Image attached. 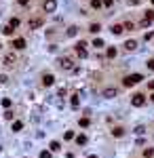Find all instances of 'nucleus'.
Masks as SVG:
<instances>
[{
    "instance_id": "f257e3e1",
    "label": "nucleus",
    "mask_w": 154,
    "mask_h": 158,
    "mask_svg": "<svg viewBox=\"0 0 154 158\" xmlns=\"http://www.w3.org/2000/svg\"><path fill=\"white\" fill-rule=\"evenodd\" d=\"M141 80H144V76H141V74H131V76H127V78L123 80V84L125 86H133L137 82H141Z\"/></svg>"
},
{
    "instance_id": "f03ea898",
    "label": "nucleus",
    "mask_w": 154,
    "mask_h": 158,
    "mask_svg": "<svg viewBox=\"0 0 154 158\" xmlns=\"http://www.w3.org/2000/svg\"><path fill=\"white\" fill-rule=\"evenodd\" d=\"M57 65H59L61 70H76V68H74V61L70 57H59V59H57Z\"/></svg>"
},
{
    "instance_id": "7ed1b4c3",
    "label": "nucleus",
    "mask_w": 154,
    "mask_h": 158,
    "mask_svg": "<svg viewBox=\"0 0 154 158\" xmlns=\"http://www.w3.org/2000/svg\"><path fill=\"white\" fill-rule=\"evenodd\" d=\"M42 9H44V13H55V9H57V0H44Z\"/></svg>"
},
{
    "instance_id": "20e7f679",
    "label": "nucleus",
    "mask_w": 154,
    "mask_h": 158,
    "mask_svg": "<svg viewBox=\"0 0 154 158\" xmlns=\"http://www.w3.org/2000/svg\"><path fill=\"white\" fill-rule=\"evenodd\" d=\"M76 55L80 57V59H84V57H87V42H84V40L76 44Z\"/></svg>"
},
{
    "instance_id": "39448f33",
    "label": "nucleus",
    "mask_w": 154,
    "mask_h": 158,
    "mask_svg": "<svg viewBox=\"0 0 154 158\" xmlns=\"http://www.w3.org/2000/svg\"><path fill=\"white\" fill-rule=\"evenodd\" d=\"M131 103H133L135 108H141L146 103V99H144V95H141V93H135L133 97H131Z\"/></svg>"
},
{
    "instance_id": "423d86ee",
    "label": "nucleus",
    "mask_w": 154,
    "mask_h": 158,
    "mask_svg": "<svg viewBox=\"0 0 154 158\" xmlns=\"http://www.w3.org/2000/svg\"><path fill=\"white\" fill-rule=\"evenodd\" d=\"M116 95H118V91H116V89H104V91H102V97H104V99H114Z\"/></svg>"
},
{
    "instance_id": "0eeeda50",
    "label": "nucleus",
    "mask_w": 154,
    "mask_h": 158,
    "mask_svg": "<svg viewBox=\"0 0 154 158\" xmlns=\"http://www.w3.org/2000/svg\"><path fill=\"white\" fill-rule=\"evenodd\" d=\"M42 84H44V86H53V84H55V76H53V74H44V76H42Z\"/></svg>"
},
{
    "instance_id": "6e6552de",
    "label": "nucleus",
    "mask_w": 154,
    "mask_h": 158,
    "mask_svg": "<svg viewBox=\"0 0 154 158\" xmlns=\"http://www.w3.org/2000/svg\"><path fill=\"white\" fill-rule=\"evenodd\" d=\"M125 32V25H120V23H114L112 25V34H116V36H120Z\"/></svg>"
},
{
    "instance_id": "1a4fd4ad",
    "label": "nucleus",
    "mask_w": 154,
    "mask_h": 158,
    "mask_svg": "<svg viewBox=\"0 0 154 158\" xmlns=\"http://www.w3.org/2000/svg\"><path fill=\"white\" fill-rule=\"evenodd\" d=\"M13 46L21 51V48H25V40H23V38H15V40H13Z\"/></svg>"
},
{
    "instance_id": "9d476101",
    "label": "nucleus",
    "mask_w": 154,
    "mask_h": 158,
    "mask_svg": "<svg viewBox=\"0 0 154 158\" xmlns=\"http://www.w3.org/2000/svg\"><path fill=\"white\" fill-rule=\"evenodd\" d=\"M4 65H15V55H13V53L4 55Z\"/></svg>"
},
{
    "instance_id": "9b49d317",
    "label": "nucleus",
    "mask_w": 154,
    "mask_h": 158,
    "mask_svg": "<svg viewBox=\"0 0 154 158\" xmlns=\"http://www.w3.org/2000/svg\"><path fill=\"white\" fill-rule=\"evenodd\" d=\"M40 25H42V19H32L30 21V30H38Z\"/></svg>"
},
{
    "instance_id": "f8f14e48",
    "label": "nucleus",
    "mask_w": 154,
    "mask_h": 158,
    "mask_svg": "<svg viewBox=\"0 0 154 158\" xmlns=\"http://www.w3.org/2000/svg\"><path fill=\"white\" fill-rule=\"evenodd\" d=\"M70 106L74 108V110H76V108L80 106V99H78V95H72V97H70Z\"/></svg>"
},
{
    "instance_id": "ddd939ff",
    "label": "nucleus",
    "mask_w": 154,
    "mask_h": 158,
    "mask_svg": "<svg viewBox=\"0 0 154 158\" xmlns=\"http://www.w3.org/2000/svg\"><path fill=\"white\" fill-rule=\"evenodd\" d=\"M66 34H68V38H74V36L78 34V28H76V25H70V28H68V32H66Z\"/></svg>"
},
{
    "instance_id": "4468645a",
    "label": "nucleus",
    "mask_w": 154,
    "mask_h": 158,
    "mask_svg": "<svg viewBox=\"0 0 154 158\" xmlns=\"http://www.w3.org/2000/svg\"><path fill=\"white\" fill-rule=\"evenodd\" d=\"M135 46H137V42H135V40H127V42H125V48H127V51H133Z\"/></svg>"
},
{
    "instance_id": "2eb2a0df",
    "label": "nucleus",
    "mask_w": 154,
    "mask_h": 158,
    "mask_svg": "<svg viewBox=\"0 0 154 158\" xmlns=\"http://www.w3.org/2000/svg\"><path fill=\"white\" fill-rule=\"evenodd\" d=\"M78 124H80V127H82V129H87V127H89V124H91V120H89V118H87V116H82V118H80V120H78Z\"/></svg>"
},
{
    "instance_id": "dca6fc26",
    "label": "nucleus",
    "mask_w": 154,
    "mask_h": 158,
    "mask_svg": "<svg viewBox=\"0 0 154 158\" xmlns=\"http://www.w3.org/2000/svg\"><path fill=\"white\" fill-rule=\"evenodd\" d=\"M106 55H108V59H114L116 57V46H110L108 51H106Z\"/></svg>"
},
{
    "instance_id": "f3484780",
    "label": "nucleus",
    "mask_w": 154,
    "mask_h": 158,
    "mask_svg": "<svg viewBox=\"0 0 154 158\" xmlns=\"http://www.w3.org/2000/svg\"><path fill=\"white\" fill-rule=\"evenodd\" d=\"M123 133H125V131L120 129V127H114V129H112V135H114V137H123Z\"/></svg>"
},
{
    "instance_id": "a211bd4d",
    "label": "nucleus",
    "mask_w": 154,
    "mask_h": 158,
    "mask_svg": "<svg viewBox=\"0 0 154 158\" xmlns=\"http://www.w3.org/2000/svg\"><path fill=\"white\" fill-rule=\"evenodd\" d=\"M21 129H23V122H21V120H15V122H13V131L17 133V131H21Z\"/></svg>"
},
{
    "instance_id": "6ab92c4d",
    "label": "nucleus",
    "mask_w": 154,
    "mask_h": 158,
    "mask_svg": "<svg viewBox=\"0 0 154 158\" xmlns=\"http://www.w3.org/2000/svg\"><path fill=\"white\" fill-rule=\"evenodd\" d=\"M76 137V135H74V131H66V133H63V139L66 141H70V139H74Z\"/></svg>"
},
{
    "instance_id": "aec40b11",
    "label": "nucleus",
    "mask_w": 154,
    "mask_h": 158,
    "mask_svg": "<svg viewBox=\"0 0 154 158\" xmlns=\"http://www.w3.org/2000/svg\"><path fill=\"white\" fill-rule=\"evenodd\" d=\"M125 25V32H131V30H135V23L133 21H127V23H123Z\"/></svg>"
},
{
    "instance_id": "412c9836",
    "label": "nucleus",
    "mask_w": 154,
    "mask_h": 158,
    "mask_svg": "<svg viewBox=\"0 0 154 158\" xmlns=\"http://www.w3.org/2000/svg\"><path fill=\"white\" fill-rule=\"evenodd\" d=\"M144 156L146 158H154V148H146L144 150Z\"/></svg>"
},
{
    "instance_id": "4be33fe9",
    "label": "nucleus",
    "mask_w": 154,
    "mask_h": 158,
    "mask_svg": "<svg viewBox=\"0 0 154 158\" xmlns=\"http://www.w3.org/2000/svg\"><path fill=\"white\" fill-rule=\"evenodd\" d=\"M9 25H11L13 30H15V28H19V19H17V17H13V19L9 21Z\"/></svg>"
},
{
    "instance_id": "5701e85b",
    "label": "nucleus",
    "mask_w": 154,
    "mask_h": 158,
    "mask_svg": "<svg viewBox=\"0 0 154 158\" xmlns=\"http://www.w3.org/2000/svg\"><path fill=\"white\" fill-rule=\"evenodd\" d=\"M76 143H78V145H84V143H87V137H84V135H78V137H76Z\"/></svg>"
},
{
    "instance_id": "b1692460",
    "label": "nucleus",
    "mask_w": 154,
    "mask_h": 158,
    "mask_svg": "<svg viewBox=\"0 0 154 158\" xmlns=\"http://www.w3.org/2000/svg\"><path fill=\"white\" fill-rule=\"evenodd\" d=\"M61 145H59V141H51V152H57Z\"/></svg>"
},
{
    "instance_id": "393cba45",
    "label": "nucleus",
    "mask_w": 154,
    "mask_h": 158,
    "mask_svg": "<svg viewBox=\"0 0 154 158\" xmlns=\"http://www.w3.org/2000/svg\"><path fill=\"white\" fill-rule=\"evenodd\" d=\"M135 133H137V135H144V133H146V127H144V124H139V127H135Z\"/></svg>"
},
{
    "instance_id": "a878e982",
    "label": "nucleus",
    "mask_w": 154,
    "mask_h": 158,
    "mask_svg": "<svg viewBox=\"0 0 154 158\" xmlns=\"http://www.w3.org/2000/svg\"><path fill=\"white\" fill-rule=\"evenodd\" d=\"M89 30H91L93 34H97V32L102 30V25H99V23H93V25H91V28H89Z\"/></svg>"
},
{
    "instance_id": "bb28decb",
    "label": "nucleus",
    "mask_w": 154,
    "mask_h": 158,
    "mask_svg": "<svg viewBox=\"0 0 154 158\" xmlns=\"http://www.w3.org/2000/svg\"><path fill=\"white\" fill-rule=\"evenodd\" d=\"M102 4H104L102 0H91V7H93V9H99V7H102Z\"/></svg>"
},
{
    "instance_id": "cd10ccee",
    "label": "nucleus",
    "mask_w": 154,
    "mask_h": 158,
    "mask_svg": "<svg viewBox=\"0 0 154 158\" xmlns=\"http://www.w3.org/2000/svg\"><path fill=\"white\" fill-rule=\"evenodd\" d=\"M40 158H51V150H42L40 152Z\"/></svg>"
},
{
    "instance_id": "c85d7f7f",
    "label": "nucleus",
    "mask_w": 154,
    "mask_h": 158,
    "mask_svg": "<svg viewBox=\"0 0 154 158\" xmlns=\"http://www.w3.org/2000/svg\"><path fill=\"white\" fill-rule=\"evenodd\" d=\"M13 116H15V114L11 112V110H7V112H4V118H7V120H13Z\"/></svg>"
},
{
    "instance_id": "c756f323",
    "label": "nucleus",
    "mask_w": 154,
    "mask_h": 158,
    "mask_svg": "<svg viewBox=\"0 0 154 158\" xmlns=\"http://www.w3.org/2000/svg\"><path fill=\"white\" fill-rule=\"evenodd\" d=\"M93 44L97 46V48H102V46H104V40H99V38H95V42H93Z\"/></svg>"
},
{
    "instance_id": "7c9ffc66",
    "label": "nucleus",
    "mask_w": 154,
    "mask_h": 158,
    "mask_svg": "<svg viewBox=\"0 0 154 158\" xmlns=\"http://www.w3.org/2000/svg\"><path fill=\"white\" fill-rule=\"evenodd\" d=\"M2 32H4V34H7V36H11V34H13V28H11V25H7V28H4Z\"/></svg>"
},
{
    "instance_id": "2f4dec72",
    "label": "nucleus",
    "mask_w": 154,
    "mask_h": 158,
    "mask_svg": "<svg viewBox=\"0 0 154 158\" xmlns=\"http://www.w3.org/2000/svg\"><path fill=\"white\" fill-rule=\"evenodd\" d=\"M2 106L4 108H11V99H2Z\"/></svg>"
},
{
    "instance_id": "473e14b6",
    "label": "nucleus",
    "mask_w": 154,
    "mask_h": 158,
    "mask_svg": "<svg viewBox=\"0 0 154 158\" xmlns=\"http://www.w3.org/2000/svg\"><path fill=\"white\" fill-rule=\"evenodd\" d=\"M104 2V7H112V0H102Z\"/></svg>"
},
{
    "instance_id": "72a5a7b5",
    "label": "nucleus",
    "mask_w": 154,
    "mask_h": 158,
    "mask_svg": "<svg viewBox=\"0 0 154 158\" xmlns=\"http://www.w3.org/2000/svg\"><path fill=\"white\" fill-rule=\"evenodd\" d=\"M146 65H148V68H150V70H154V59H150V61H148Z\"/></svg>"
},
{
    "instance_id": "f704fd0d",
    "label": "nucleus",
    "mask_w": 154,
    "mask_h": 158,
    "mask_svg": "<svg viewBox=\"0 0 154 158\" xmlns=\"http://www.w3.org/2000/svg\"><path fill=\"white\" fill-rule=\"evenodd\" d=\"M148 86H150V91H154V80H150V82H148Z\"/></svg>"
},
{
    "instance_id": "c9c22d12",
    "label": "nucleus",
    "mask_w": 154,
    "mask_h": 158,
    "mask_svg": "<svg viewBox=\"0 0 154 158\" xmlns=\"http://www.w3.org/2000/svg\"><path fill=\"white\" fill-rule=\"evenodd\" d=\"M28 2H30V0H19V4H23V7H25Z\"/></svg>"
},
{
    "instance_id": "e433bc0d",
    "label": "nucleus",
    "mask_w": 154,
    "mask_h": 158,
    "mask_svg": "<svg viewBox=\"0 0 154 158\" xmlns=\"http://www.w3.org/2000/svg\"><path fill=\"white\" fill-rule=\"evenodd\" d=\"M150 99H152V101H154V93H152V97H150Z\"/></svg>"
},
{
    "instance_id": "4c0bfd02",
    "label": "nucleus",
    "mask_w": 154,
    "mask_h": 158,
    "mask_svg": "<svg viewBox=\"0 0 154 158\" xmlns=\"http://www.w3.org/2000/svg\"><path fill=\"white\" fill-rule=\"evenodd\" d=\"M89 158H97V156H93V154H91V156H89Z\"/></svg>"
},
{
    "instance_id": "58836bf2",
    "label": "nucleus",
    "mask_w": 154,
    "mask_h": 158,
    "mask_svg": "<svg viewBox=\"0 0 154 158\" xmlns=\"http://www.w3.org/2000/svg\"><path fill=\"white\" fill-rule=\"evenodd\" d=\"M152 4H154V0H152Z\"/></svg>"
}]
</instances>
